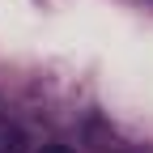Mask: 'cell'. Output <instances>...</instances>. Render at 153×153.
<instances>
[{
  "instance_id": "cell-1",
  "label": "cell",
  "mask_w": 153,
  "mask_h": 153,
  "mask_svg": "<svg viewBox=\"0 0 153 153\" xmlns=\"http://www.w3.org/2000/svg\"><path fill=\"white\" fill-rule=\"evenodd\" d=\"M43 153H72V149H68V145H47Z\"/></svg>"
}]
</instances>
